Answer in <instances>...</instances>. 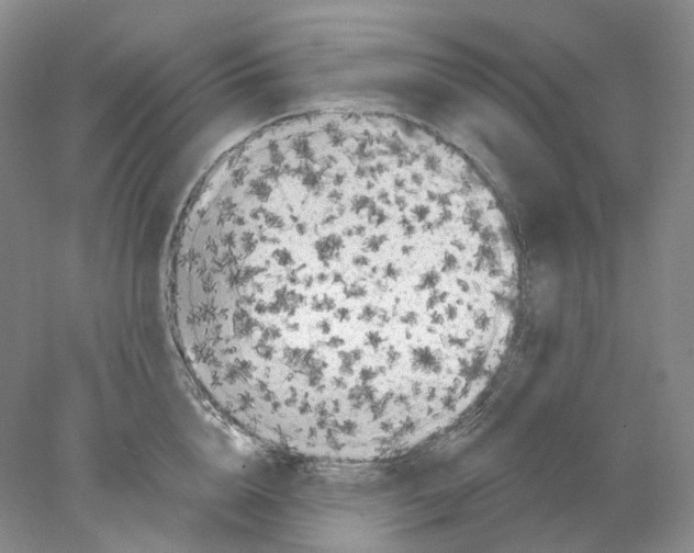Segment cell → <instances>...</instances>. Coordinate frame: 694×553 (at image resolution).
<instances>
[{
    "instance_id": "cell-1",
    "label": "cell",
    "mask_w": 694,
    "mask_h": 553,
    "mask_svg": "<svg viewBox=\"0 0 694 553\" xmlns=\"http://www.w3.org/2000/svg\"><path fill=\"white\" fill-rule=\"evenodd\" d=\"M508 285L472 192L436 160L358 143L275 156L184 235L174 311L268 406L359 411L438 376Z\"/></svg>"
}]
</instances>
